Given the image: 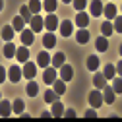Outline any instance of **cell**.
<instances>
[{
	"mask_svg": "<svg viewBox=\"0 0 122 122\" xmlns=\"http://www.w3.org/2000/svg\"><path fill=\"white\" fill-rule=\"evenodd\" d=\"M43 27L47 29V31H51V33L58 27V18L54 16V12H52V14H49L47 18H43Z\"/></svg>",
	"mask_w": 122,
	"mask_h": 122,
	"instance_id": "obj_1",
	"label": "cell"
},
{
	"mask_svg": "<svg viewBox=\"0 0 122 122\" xmlns=\"http://www.w3.org/2000/svg\"><path fill=\"white\" fill-rule=\"evenodd\" d=\"M89 105L93 107V109H99V107L103 105V93H101V89H93L89 93Z\"/></svg>",
	"mask_w": 122,
	"mask_h": 122,
	"instance_id": "obj_2",
	"label": "cell"
},
{
	"mask_svg": "<svg viewBox=\"0 0 122 122\" xmlns=\"http://www.w3.org/2000/svg\"><path fill=\"white\" fill-rule=\"evenodd\" d=\"M60 72H58V76H60V80H64V81H70L72 78H74V70H72V66L70 64H62V66H60L58 68Z\"/></svg>",
	"mask_w": 122,
	"mask_h": 122,
	"instance_id": "obj_3",
	"label": "cell"
},
{
	"mask_svg": "<svg viewBox=\"0 0 122 122\" xmlns=\"http://www.w3.org/2000/svg\"><path fill=\"white\" fill-rule=\"evenodd\" d=\"M20 33H21V43L25 45V47L33 45V41H35V33L31 31V27H29V29H25V27H23V31H20Z\"/></svg>",
	"mask_w": 122,
	"mask_h": 122,
	"instance_id": "obj_4",
	"label": "cell"
},
{
	"mask_svg": "<svg viewBox=\"0 0 122 122\" xmlns=\"http://www.w3.org/2000/svg\"><path fill=\"white\" fill-rule=\"evenodd\" d=\"M56 76H58L56 68H52V66L49 68V66H47V68H45V74H43V81H45V83H52V81L56 80Z\"/></svg>",
	"mask_w": 122,
	"mask_h": 122,
	"instance_id": "obj_5",
	"label": "cell"
},
{
	"mask_svg": "<svg viewBox=\"0 0 122 122\" xmlns=\"http://www.w3.org/2000/svg\"><path fill=\"white\" fill-rule=\"evenodd\" d=\"M114 99H116V95H114V91L111 89V85L107 83L105 87H103V103H114Z\"/></svg>",
	"mask_w": 122,
	"mask_h": 122,
	"instance_id": "obj_6",
	"label": "cell"
},
{
	"mask_svg": "<svg viewBox=\"0 0 122 122\" xmlns=\"http://www.w3.org/2000/svg\"><path fill=\"white\" fill-rule=\"evenodd\" d=\"M58 29H60V33H62V37H70L72 31H74V25H72V21L64 20L62 23H58Z\"/></svg>",
	"mask_w": 122,
	"mask_h": 122,
	"instance_id": "obj_7",
	"label": "cell"
},
{
	"mask_svg": "<svg viewBox=\"0 0 122 122\" xmlns=\"http://www.w3.org/2000/svg\"><path fill=\"white\" fill-rule=\"evenodd\" d=\"M89 12H91V16L99 18L103 14V2H101V0H93V2L89 4Z\"/></svg>",
	"mask_w": 122,
	"mask_h": 122,
	"instance_id": "obj_8",
	"label": "cell"
},
{
	"mask_svg": "<svg viewBox=\"0 0 122 122\" xmlns=\"http://www.w3.org/2000/svg\"><path fill=\"white\" fill-rule=\"evenodd\" d=\"M27 80H33L35 78V74H37V66L35 64H31V62H25V66H23V72H21Z\"/></svg>",
	"mask_w": 122,
	"mask_h": 122,
	"instance_id": "obj_9",
	"label": "cell"
},
{
	"mask_svg": "<svg viewBox=\"0 0 122 122\" xmlns=\"http://www.w3.org/2000/svg\"><path fill=\"white\" fill-rule=\"evenodd\" d=\"M21 76H23V74H21V70H20L18 66H12V68L8 70V80H10V81H14V83H18Z\"/></svg>",
	"mask_w": 122,
	"mask_h": 122,
	"instance_id": "obj_10",
	"label": "cell"
},
{
	"mask_svg": "<svg viewBox=\"0 0 122 122\" xmlns=\"http://www.w3.org/2000/svg\"><path fill=\"white\" fill-rule=\"evenodd\" d=\"M64 62H66V56H64V52H56V54L51 58V66H52V68H56V70H58L60 66H62Z\"/></svg>",
	"mask_w": 122,
	"mask_h": 122,
	"instance_id": "obj_11",
	"label": "cell"
},
{
	"mask_svg": "<svg viewBox=\"0 0 122 122\" xmlns=\"http://www.w3.org/2000/svg\"><path fill=\"white\" fill-rule=\"evenodd\" d=\"M107 81H109V80H107L105 76H103V72H97V70H95V78H93L95 89H103V87L107 85Z\"/></svg>",
	"mask_w": 122,
	"mask_h": 122,
	"instance_id": "obj_12",
	"label": "cell"
},
{
	"mask_svg": "<svg viewBox=\"0 0 122 122\" xmlns=\"http://www.w3.org/2000/svg\"><path fill=\"white\" fill-rule=\"evenodd\" d=\"M52 105V111H51V114L54 116V118H60V116H64V107H62V103H60L58 99L54 101V103H51Z\"/></svg>",
	"mask_w": 122,
	"mask_h": 122,
	"instance_id": "obj_13",
	"label": "cell"
},
{
	"mask_svg": "<svg viewBox=\"0 0 122 122\" xmlns=\"http://www.w3.org/2000/svg\"><path fill=\"white\" fill-rule=\"evenodd\" d=\"M76 25H78V27H87L89 25V14L78 12V16H76Z\"/></svg>",
	"mask_w": 122,
	"mask_h": 122,
	"instance_id": "obj_14",
	"label": "cell"
},
{
	"mask_svg": "<svg viewBox=\"0 0 122 122\" xmlns=\"http://www.w3.org/2000/svg\"><path fill=\"white\" fill-rule=\"evenodd\" d=\"M76 41H78L80 45H85L89 41V31H87L85 27H80L78 29V33H76Z\"/></svg>",
	"mask_w": 122,
	"mask_h": 122,
	"instance_id": "obj_15",
	"label": "cell"
},
{
	"mask_svg": "<svg viewBox=\"0 0 122 122\" xmlns=\"http://www.w3.org/2000/svg\"><path fill=\"white\" fill-rule=\"evenodd\" d=\"M29 23H31V31L33 33H39L41 29H43V18H39L37 14H33V18H31Z\"/></svg>",
	"mask_w": 122,
	"mask_h": 122,
	"instance_id": "obj_16",
	"label": "cell"
},
{
	"mask_svg": "<svg viewBox=\"0 0 122 122\" xmlns=\"http://www.w3.org/2000/svg\"><path fill=\"white\" fill-rule=\"evenodd\" d=\"M12 114V103L10 101H6V99H2L0 101V116H10Z\"/></svg>",
	"mask_w": 122,
	"mask_h": 122,
	"instance_id": "obj_17",
	"label": "cell"
},
{
	"mask_svg": "<svg viewBox=\"0 0 122 122\" xmlns=\"http://www.w3.org/2000/svg\"><path fill=\"white\" fill-rule=\"evenodd\" d=\"M16 56H18V60H20V62H27V60H29V49L25 47V45H23V47H20V49H16Z\"/></svg>",
	"mask_w": 122,
	"mask_h": 122,
	"instance_id": "obj_18",
	"label": "cell"
},
{
	"mask_svg": "<svg viewBox=\"0 0 122 122\" xmlns=\"http://www.w3.org/2000/svg\"><path fill=\"white\" fill-rule=\"evenodd\" d=\"M103 16L107 18V21H111V20L116 16V8H114V4H107V6H103Z\"/></svg>",
	"mask_w": 122,
	"mask_h": 122,
	"instance_id": "obj_19",
	"label": "cell"
},
{
	"mask_svg": "<svg viewBox=\"0 0 122 122\" xmlns=\"http://www.w3.org/2000/svg\"><path fill=\"white\" fill-rule=\"evenodd\" d=\"M54 43H56V37H54L51 31H47V33H45V37H43V47H45V49H52Z\"/></svg>",
	"mask_w": 122,
	"mask_h": 122,
	"instance_id": "obj_20",
	"label": "cell"
},
{
	"mask_svg": "<svg viewBox=\"0 0 122 122\" xmlns=\"http://www.w3.org/2000/svg\"><path fill=\"white\" fill-rule=\"evenodd\" d=\"M52 89H54V93L64 95V93H66V81H64V80H54V81H52Z\"/></svg>",
	"mask_w": 122,
	"mask_h": 122,
	"instance_id": "obj_21",
	"label": "cell"
},
{
	"mask_svg": "<svg viewBox=\"0 0 122 122\" xmlns=\"http://www.w3.org/2000/svg\"><path fill=\"white\" fill-rule=\"evenodd\" d=\"M95 47H97L99 52L109 51V39H107V37H97V39H95Z\"/></svg>",
	"mask_w": 122,
	"mask_h": 122,
	"instance_id": "obj_22",
	"label": "cell"
},
{
	"mask_svg": "<svg viewBox=\"0 0 122 122\" xmlns=\"http://www.w3.org/2000/svg\"><path fill=\"white\" fill-rule=\"evenodd\" d=\"M16 45H14L12 41H6V45H4V56L6 58H14V56H16Z\"/></svg>",
	"mask_w": 122,
	"mask_h": 122,
	"instance_id": "obj_23",
	"label": "cell"
},
{
	"mask_svg": "<svg viewBox=\"0 0 122 122\" xmlns=\"http://www.w3.org/2000/svg\"><path fill=\"white\" fill-rule=\"evenodd\" d=\"M37 64H39L41 68H47V66L51 64V56H49V52H39V56H37Z\"/></svg>",
	"mask_w": 122,
	"mask_h": 122,
	"instance_id": "obj_24",
	"label": "cell"
},
{
	"mask_svg": "<svg viewBox=\"0 0 122 122\" xmlns=\"http://www.w3.org/2000/svg\"><path fill=\"white\" fill-rule=\"evenodd\" d=\"M43 10H47L49 14H52L54 10H56V6H58V0H43Z\"/></svg>",
	"mask_w": 122,
	"mask_h": 122,
	"instance_id": "obj_25",
	"label": "cell"
},
{
	"mask_svg": "<svg viewBox=\"0 0 122 122\" xmlns=\"http://www.w3.org/2000/svg\"><path fill=\"white\" fill-rule=\"evenodd\" d=\"M99 64H101V62H99V58H97L95 54H91V56L87 58V70H91V72H95V70L99 68Z\"/></svg>",
	"mask_w": 122,
	"mask_h": 122,
	"instance_id": "obj_26",
	"label": "cell"
},
{
	"mask_svg": "<svg viewBox=\"0 0 122 122\" xmlns=\"http://www.w3.org/2000/svg\"><path fill=\"white\" fill-rule=\"evenodd\" d=\"M12 27H14V31H23V27H25V21L21 16H16L12 21Z\"/></svg>",
	"mask_w": 122,
	"mask_h": 122,
	"instance_id": "obj_27",
	"label": "cell"
},
{
	"mask_svg": "<svg viewBox=\"0 0 122 122\" xmlns=\"http://www.w3.org/2000/svg\"><path fill=\"white\" fill-rule=\"evenodd\" d=\"M27 8H29V12H31V14H39V12L43 10V6H41V0H29Z\"/></svg>",
	"mask_w": 122,
	"mask_h": 122,
	"instance_id": "obj_28",
	"label": "cell"
},
{
	"mask_svg": "<svg viewBox=\"0 0 122 122\" xmlns=\"http://www.w3.org/2000/svg\"><path fill=\"white\" fill-rule=\"evenodd\" d=\"M101 31H103V37H107V39H109V37L112 35V31H114V29H112V23H111V21H103Z\"/></svg>",
	"mask_w": 122,
	"mask_h": 122,
	"instance_id": "obj_29",
	"label": "cell"
},
{
	"mask_svg": "<svg viewBox=\"0 0 122 122\" xmlns=\"http://www.w3.org/2000/svg\"><path fill=\"white\" fill-rule=\"evenodd\" d=\"M23 109H25V105H23V101H21V99H16V101L12 103V112L21 114V112H23Z\"/></svg>",
	"mask_w": 122,
	"mask_h": 122,
	"instance_id": "obj_30",
	"label": "cell"
},
{
	"mask_svg": "<svg viewBox=\"0 0 122 122\" xmlns=\"http://www.w3.org/2000/svg\"><path fill=\"white\" fill-rule=\"evenodd\" d=\"M12 37H14V27H12V25L2 27V39H4V41H12Z\"/></svg>",
	"mask_w": 122,
	"mask_h": 122,
	"instance_id": "obj_31",
	"label": "cell"
},
{
	"mask_svg": "<svg viewBox=\"0 0 122 122\" xmlns=\"http://www.w3.org/2000/svg\"><path fill=\"white\" fill-rule=\"evenodd\" d=\"M20 16L23 18V21H25V23H29V21H31V18H33V14L29 12V8H27V6H21V10H20Z\"/></svg>",
	"mask_w": 122,
	"mask_h": 122,
	"instance_id": "obj_32",
	"label": "cell"
},
{
	"mask_svg": "<svg viewBox=\"0 0 122 122\" xmlns=\"http://www.w3.org/2000/svg\"><path fill=\"white\" fill-rule=\"evenodd\" d=\"M114 74H116V72H114V66H112V64H107V66H105L103 76H105L107 80H112V78H114Z\"/></svg>",
	"mask_w": 122,
	"mask_h": 122,
	"instance_id": "obj_33",
	"label": "cell"
},
{
	"mask_svg": "<svg viewBox=\"0 0 122 122\" xmlns=\"http://www.w3.org/2000/svg\"><path fill=\"white\" fill-rule=\"evenodd\" d=\"M58 97H60V95L54 93V89H47V93H45V101H47V103H54Z\"/></svg>",
	"mask_w": 122,
	"mask_h": 122,
	"instance_id": "obj_34",
	"label": "cell"
},
{
	"mask_svg": "<svg viewBox=\"0 0 122 122\" xmlns=\"http://www.w3.org/2000/svg\"><path fill=\"white\" fill-rule=\"evenodd\" d=\"M37 91H39V87H37V83L31 80V81L27 83V95H29V97H35V95H37Z\"/></svg>",
	"mask_w": 122,
	"mask_h": 122,
	"instance_id": "obj_35",
	"label": "cell"
},
{
	"mask_svg": "<svg viewBox=\"0 0 122 122\" xmlns=\"http://www.w3.org/2000/svg\"><path fill=\"white\" fill-rule=\"evenodd\" d=\"M72 4L78 12H83V8L87 6V0H72Z\"/></svg>",
	"mask_w": 122,
	"mask_h": 122,
	"instance_id": "obj_36",
	"label": "cell"
},
{
	"mask_svg": "<svg viewBox=\"0 0 122 122\" xmlns=\"http://www.w3.org/2000/svg\"><path fill=\"white\" fill-rule=\"evenodd\" d=\"M112 29L114 31H122V18H118V16H114V25H112Z\"/></svg>",
	"mask_w": 122,
	"mask_h": 122,
	"instance_id": "obj_37",
	"label": "cell"
},
{
	"mask_svg": "<svg viewBox=\"0 0 122 122\" xmlns=\"http://www.w3.org/2000/svg\"><path fill=\"white\" fill-rule=\"evenodd\" d=\"M112 91H114V93H120V91H122V81H120V78H118V80H114Z\"/></svg>",
	"mask_w": 122,
	"mask_h": 122,
	"instance_id": "obj_38",
	"label": "cell"
},
{
	"mask_svg": "<svg viewBox=\"0 0 122 122\" xmlns=\"http://www.w3.org/2000/svg\"><path fill=\"white\" fill-rule=\"evenodd\" d=\"M6 78H8V72L4 70V66H2V64H0V83H2Z\"/></svg>",
	"mask_w": 122,
	"mask_h": 122,
	"instance_id": "obj_39",
	"label": "cell"
},
{
	"mask_svg": "<svg viewBox=\"0 0 122 122\" xmlns=\"http://www.w3.org/2000/svg\"><path fill=\"white\" fill-rule=\"evenodd\" d=\"M64 116H68V118H76L78 114H76V111H74V109H68V111H64Z\"/></svg>",
	"mask_w": 122,
	"mask_h": 122,
	"instance_id": "obj_40",
	"label": "cell"
},
{
	"mask_svg": "<svg viewBox=\"0 0 122 122\" xmlns=\"http://www.w3.org/2000/svg\"><path fill=\"white\" fill-rule=\"evenodd\" d=\"M95 116H97L95 111H87V112H85V118H95Z\"/></svg>",
	"mask_w": 122,
	"mask_h": 122,
	"instance_id": "obj_41",
	"label": "cell"
},
{
	"mask_svg": "<svg viewBox=\"0 0 122 122\" xmlns=\"http://www.w3.org/2000/svg\"><path fill=\"white\" fill-rule=\"evenodd\" d=\"M114 72H116V74H122V62H118V64L114 66Z\"/></svg>",
	"mask_w": 122,
	"mask_h": 122,
	"instance_id": "obj_42",
	"label": "cell"
},
{
	"mask_svg": "<svg viewBox=\"0 0 122 122\" xmlns=\"http://www.w3.org/2000/svg\"><path fill=\"white\" fill-rule=\"evenodd\" d=\"M2 8H4V0H0V12H2Z\"/></svg>",
	"mask_w": 122,
	"mask_h": 122,
	"instance_id": "obj_43",
	"label": "cell"
},
{
	"mask_svg": "<svg viewBox=\"0 0 122 122\" xmlns=\"http://www.w3.org/2000/svg\"><path fill=\"white\" fill-rule=\"evenodd\" d=\"M62 2H72V0H62Z\"/></svg>",
	"mask_w": 122,
	"mask_h": 122,
	"instance_id": "obj_44",
	"label": "cell"
},
{
	"mask_svg": "<svg viewBox=\"0 0 122 122\" xmlns=\"http://www.w3.org/2000/svg\"><path fill=\"white\" fill-rule=\"evenodd\" d=\"M0 101H2V93H0Z\"/></svg>",
	"mask_w": 122,
	"mask_h": 122,
	"instance_id": "obj_45",
	"label": "cell"
}]
</instances>
